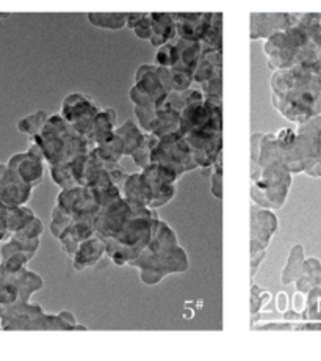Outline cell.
Segmentation results:
<instances>
[{
  "instance_id": "1",
  "label": "cell",
  "mask_w": 321,
  "mask_h": 361,
  "mask_svg": "<svg viewBox=\"0 0 321 361\" xmlns=\"http://www.w3.org/2000/svg\"><path fill=\"white\" fill-rule=\"evenodd\" d=\"M130 266L139 270V279L144 284L153 286L168 275L187 272L190 262L172 228L162 219H157L151 242Z\"/></svg>"
},
{
  "instance_id": "2",
  "label": "cell",
  "mask_w": 321,
  "mask_h": 361,
  "mask_svg": "<svg viewBox=\"0 0 321 361\" xmlns=\"http://www.w3.org/2000/svg\"><path fill=\"white\" fill-rule=\"evenodd\" d=\"M157 219H160L157 209L139 204L134 217L122 226L116 238L106 242L111 262L116 266H130L151 242Z\"/></svg>"
},
{
  "instance_id": "3",
  "label": "cell",
  "mask_w": 321,
  "mask_h": 361,
  "mask_svg": "<svg viewBox=\"0 0 321 361\" xmlns=\"http://www.w3.org/2000/svg\"><path fill=\"white\" fill-rule=\"evenodd\" d=\"M44 152V161L49 165L65 162L77 154H87L93 151L88 137L77 132L61 115L47 118L39 134L30 137Z\"/></svg>"
},
{
  "instance_id": "4",
  "label": "cell",
  "mask_w": 321,
  "mask_h": 361,
  "mask_svg": "<svg viewBox=\"0 0 321 361\" xmlns=\"http://www.w3.org/2000/svg\"><path fill=\"white\" fill-rule=\"evenodd\" d=\"M285 162L251 165L253 203L267 209H281L290 190L291 175Z\"/></svg>"
},
{
  "instance_id": "5",
  "label": "cell",
  "mask_w": 321,
  "mask_h": 361,
  "mask_svg": "<svg viewBox=\"0 0 321 361\" xmlns=\"http://www.w3.org/2000/svg\"><path fill=\"white\" fill-rule=\"evenodd\" d=\"M152 162L168 166V169L179 173L180 176L187 171L198 169L190 147H188L187 140L179 132L158 137L156 148L152 151L151 164Z\"/></svg>"
},
{
  "instance_id": "6",
  "label": "cell",
  "mask_w": 321,
  "mask_h": 361,
  "mask_svg": "<svg viewBox=\"0 0 321 361\" xmlns=\"http://www.w3.org/2000/svg\"><path fill=\"white\" fill-rule=\"evenodd\" d=\"M43 279L27 267L18 272H8L0 262V303L30 302V297L43 289Z\"/></svg>"
},
{
  "instance_id": "7",
  "label": "cell",
  "mask_w": 321,
  "mask_h": 361,
  "mask_svg": "<svg viewBox=\"0 0 321 361\" xmlns=\"http://www.w3.org/2000/svg\"><path fill=\"white\" fill-rule=\"evenodd\" d=\"M190 147L194 161L202 169H212L222 152V124H212L182 135Z\"/></svg>"
},
{
  "instance_id": "8",
  "label": "cell",
  "mask_w": 321,
  "mask_h": 361,
  "mask_svg": "<svg viewBox=\"0 0 321 361\" xmlns=\"http://www.w3.org/2000/svg\"><path fill=\"white\" fill-rule=\"evenodd\" d=\"M138 206V203H134V201L121 197L115 200L113 203L102 207L94 221L96 234L106 242L110 239H115L118 233L122 230V226L134 217Z\"/></svg>"
},
{
  "instance_id": "9",
  "label": "cell",
  "mask_w": 321,
  "mask_h": 361,
  "mask_svg": "<svg viewBox=\"0 0 321 361\" xmlns=\"http://www.w3.org/2000/svg\"><path fill=\"white\" fill-rule=\"evenodd\" d=\"M144 138V132L141 128H138L134 121H125L122 126L115 130V135L110 142L101 147H96L93 151L101 159L106 161L120 162L121 157L132 156L138 149Z\"/></svg>"
},
{
  "instance_id": "10",
  "label": "cell",
  "mask_w": 321,
  "mask_h": 361,
  "mask_svg": "<svg viewBox=\"0 0 321 361\" xmlns=\"http://www.w3.org/2000/svg\"><path fill=\"white\" fill-rule=\"evenodd\" d=\"M57 206L73 215V220L96 221L102 207L96 203L92 187L77 185L73 189L61 190L57 197Z\"/></svg>"
},
{
  "instance_id": "11",
  "label": "cell",
  "mask_w": 321,
  "mask_h": 361,
  "mask_svg": "<svg viewBox=\"0 0 321 361\" xmlns=\"http://www.w3.org/2000/svg\"><path fill=\"white\" fill-rule=\"evenodd\" d=\"M129 173H125L120 162L106 161L96 154L94 151L88 152L85 171H83L82 185L87 187H107V185H122Z\"/></svg>"
},
{
  "instance_id": "12",
  "label": "cell",
  "mask_w": 321,
  "mask_h": 361,
  "mask_svg": "<svg viewBox=\"0 0 321 361\" xmlns=\"http://www.w3.org/2000/svg\"><path fill=\"white\" fill-rule=\"evenodd\" d=\"M99 112L101 110L92 99L79 93L69 94L61 106V116L83 135L88 134L94 118L99 115Z\"/></svg>"
},
{
  "instance_id": "13",
  "label": "cell",
  "mask_w": 321,
  "mask_h": 361,
  "mask_svg": "<svg viewBox=\"0 0 321 361\" xmlns=\"http://www.w3.org/2000/svg\"><path fill=\"white\" fill-rule=\"evenodd\" d=\"M277 228L279 220L276 214L254 203L251 207V255L267 250Z\"/></svg>"
},
{
  "instance_id": "14",
  "label": "cell",
  "mask_w": 321,
  "mask_h": 361,
  "mask_svg": "<svg viewBox=\"0 0 321 361\" xmlns=\"http://www.w3.org/2000/svg\"><path fill=\"white\" fill-rule=\"evenodd\" d=\"M34 187L24 183L6 164H0V201L6 206L29 203Z\"/></svg>"
},
{
  "instance_id": "15",
  "label": "cell",
  "mask_w": 321,
  "mask_h": 361,
  "mask_svg": "<svg viewBox=\"0 0 321 361\" xmlns=\"http://www.w3.org/2000/svg\"><path fill=\"white\" fill-rule=\"evenodd\" d=\"M6 165H8L10 169L27 184L38 187L43 183L44 161L37 156H33L29 151L18 152V154L11 156Z\"/></svg>"
},
{
  "instance_id": "16",
  "label": "cell",
  "mask_w": 321,
  "mask_h": 361,
  "mask_svg": "<svg viewBox=\"0 0 321 361\" xmlns=\"http://www.w3.org/2000/svg\"><path fill=\"white\" fill-rule=\"evenodd\" d=\"M106 255H107L106 240L99 238L97 234H94L89 239L83 240L79 245V248H77V252L73 256L74 269L82 272V270H85L88 267H93Z\"/></svg>"
},
{
  "instance_id": "17",
  "label": "cell",
  "mask_w": 321,
  "mask_h": 361,
  "mask_svg": "<svg viewBox=\"0 0 321 361\" xmlns=\"http://www.w3.org/2000/svg\"><path fill=\"white\" fill-rule=\"evenodd\" d=\"M121 192L124 198L134 201V203L151 207L153 190L148 176H146L143 171L134 173V175H127V178H125V180L121 185Z\"/></svg>"
},
{
  "instance_id": "18",
  "label": "cell",
  "mask_w": 321,
  "mask_h": 361,
  "mask_svg": "<svg viewBox=\"0 0 321 361\" xmlns=\"http://www.w3.org/2000/svg\"><path fill=\"white\" fill-rule=\"evenodd\" d=\"M94 234H96V230H94L93 221L73 220V224L69 225L65 230V233H63L58 238L61 250L68 256H71V258H73L74 253L77 252V248H79L82 242L89 239Z\"/></svg>"
},
{
  "instance_id": "19",
  "label": "cell",
  "mask_w": 321,
  "mask_h": 361,
  "mask_svg": "<svg viewBox=\"0 0 321 361\" xmlns=\"http://www.w3.org/2000/svg\"><path fill=\"white\" fill-rule=\"evenodd\" d=\"M115 126H116V114L115 110L107 109L103 112H99L94 118L92 128L88 130V140L93 145V148L101 147V145H106L110 142L115 135Z\"/></svg>"
},
{
  "instance_id": "20",
  "label": "cell",
  "mask_w": 321,
  "mask_h": 361,
  "mask_svg": "<svg viewBox=\"0 0 321 361\" xmlns=\"http://www.w3.org/2000/svg\"><path fill=\"white\" fill-rule=\"evenodd\" d=\"M141 171L146 176H148L149 183L152 185V190H153V198H152L151 207H153V209H158V207H162L166 203H170V201L174 198V195H176V184L166 183L165 179L158 178L156 173H152L149 169H141Z\"/></svg>"
},
{
  "instance_id": "21",
  "label": "cell",
  "mask_w": 321,
  "mask_h": 361,
  "mask_svg": "<svg viewBox=\"0 0 321 361\" xmlns=\"http://www.w3.org/2000/svg\"><path fill=\"white\" fill-rule=\"evenodd\" d=\"M152 35L151 41L153 46H163L176 33V24L168 15H152Z\"/></svg>"
},
{
  "instance_id": "22",
  "label": "cell",
  "mask_w": 321,
  "mask_h": 361,
  "mask_svg": "<svg viewBox=\"0 0 321 361\" xmlns=\"http://www.w3.org/2000/svg\"><path fill=\"white\" fill-rule=\"evenodd\" d=\"M34 217H37V215H34V212L30 209V207H27L25 204L8 207V217H6V225H8L10 234L13 235L15 233L23 230V228L29 225Z\"/></svg>"
},
{
  "instance_id": "23",
  "label": "cell",
  "mask_w": 321,
  "mask_h": 361,
  "mask_svg": "<svg viewBox=\"0 0 321 361\" xmlns=\"http://www.w3.org/2000/svg\"><path fill=\"white\" fill-rule=\"evenodd\" d=\"M51 176L61 190L73 189V187L80 185L77 183L71 165H69V161L51 165Z\"/></svg>"
},
{
  "instance_id": "24",
  "label": "cell",
  "mask_w": 321,
  "mask_h": 361,
  "mask_svg": "<svg viewBox=\"0 0 321 361\" xmlns=\"http://www.w3.org/2000/svg\"><path fill=\"white\" fill-rule=\"evenodd\" d=\"M301 266H303V247L295 245L290 250L287 266H285L282 272V283L290 284L293 281H296L299 279V274H301L299 272V270H301Z\"/></svg>"
},
{
  "instance_id": "25",
  "label": "cell",
  "mask_w": 321,
  "mask_h": 361,
  "mask_svg": "<svg viewBox=\"0 0 321 361\" xmlns=\"http://www.w3.org/2000/svg\"><path fill=\"white\" fill-rule=\"evenodd\" d=\"M158 142V137L156 134H151V132H146L144 138L141 145H139L138 149L132 154V161H134L139 169H144L151 164V157H152V151L156 148V145Z\"/></svg>"
},
{
  "instance_id": "26",
  "label": "cell",
  "mask_w": 321,
  "mask_h": 361,
  "mask_svg": "<svg viewBox=\"0 0 321 361\" xmlns=\"http://www.w3.org/2000/svg\"><path fill=\"white\" fill-rule=\"evenodd\" d=\"M46 121H47V115L44 112H37L23 118V120L18 123V129L25 135L34 137L37 134H39L41 129L44 128Z\"/></svg>"
},
{
  "instance_id": "27",
  "label": "cell",
  "mask_w": 321,
  "mask_h": 361,
  "mask_svg": "<svg viewBox=\"0 0 321 361\" xmlns=\"http://www.w3.org/2000/svg\"><path fill=\"white\" fill-rule=\"evenodd\" d=\"M93 190V195L96 203L99 204L101 207H106L107 204L113 203L115 200L121 198L122 197V192H121V187L120 185H107V187H94Z\"/></svg>"
},
{
  "instance_id": "28",
  "label": "cell",
  "mask_w": 321,
  "mask_h": 361,
  "mask_svg": "<svg viewBox=\"0 0 321 361\" xmlns=\"http://www.w3.org/2000/svg\"><path fill=\"white\" fill-rule=\"evenodd\" d=\"M71 224H73V215H69L68 212L63 211L61 207L55 206L51 215V231L55 238L58 239Z\"/></svg>"
},
{
  "instance_id": "29",
  "label": "cell",
  "mask_w": 321,
  "mask_h": 361,
  "mask_svg": "<svg viewBox=\"0 0 321 361\" xmlns=\"http://www.w3.org/2000/svg\"><path fill=\"white\" fill-rule=\"evenodd\" d=\"M127 15H89V19L92 23L99 25V27H106V29H121V27L125 24V19H127Z\"/></svg>"
},
{
  "instance_id": "30",
  "label": "cell",
  "mask_w": 321,
  "mask_h": 361,
  "mask_svg": "<svg viewBox=\"0 0 321 361\" xmlns=\"http://www.w3.org/2000/svg\"><path fill=\"white\" fill-rule=\"evenodd\" d=\"M270 298H271V294L268 290H263L253 281V286H251V312H253V316H256L257 312L262 311L265 305L270 302Z\"/></svg>"
},
{
  "instance_id": "31",
  "label": "cell",
  "mask_w": 321,
  "mask_h": 361,
  "mask_svg": "<svg viewBox=\"0 0 321 361\" xmlns=\"http://www.w3.org/2000/svg\"><path fill=\"white\" fill-rule=\"evenodd\" d=\"M44 231V225L38 217H34L29 225L24 226L23 230L15 233L13 235L15 238H23V239H33V238H41V234Z\"/></svg>"
},
{
  "instance_id": "32",
  "label": "cell",
  "mask_w": 321,
  "mask_h": 361,
  "mask_svg": "<svg viewBox=\"0 0 321 361\" xmlns=\"http://www.w3.org/2000/svg\"><path fill=\"white\" fill-rule=\"evenodd\" d=\"M265 259V250L263 252H259L256 255H251V280L254 281V276L257 274V269H259L260 264L263 262Z\"/></svg>"
},
{
  "instance_id": "33",
  "label": "cell",
  "mask_w": 321,
  "mask_h": 361,
  "mask_svg": "<svg viewBox=\"0 0 321 361\" xmlns=\"http://www.w3.org/2000/svg\"><path fill=\"white\" fill-rule=\"evenodd\" d=\"M287 297L289 295L284 294V293H279L277 294V297H276V308H277V311L285 312V311L289 310V298Z\"/></svg>"
},
{
  "instance_id": "34",
  "label": "cell",
  "mask_w": 321,
  "mask_h": 361,
  "mask_svg": "<svg viewBox=\"0 0 321 361\" xmlns=\"http://www.w3.org/2000/svg\"><path fill=\"white\" fill-rule=\"evenodd\" d=\"M293 305H295V311H303V308H304V297H303V293H299L298 290V294L293 297Z\"/></svg>"
},
{
  "instance_id": "35",
  "label": "cell",
  "mask_w": 321,
  "mask_h": 361,
  "mask_svg": "<svg viewBox=\"0 0 321 361\" xmlns=\"http://www.w3.org/2000/svg\"><path fill=\"white\" fill-rule=\"evenodd\" d=\"M285 321L287 322H290V321H299V319H301V314H299V312L296 311V312H285Z\"/></svg>"
},
{
  "instance_id": "36",
  "label": "cell",
  "mask_w": 321,
  "mask_h": 361,
  "mask_svg": "<svg viewBox=\"0 0 321 361\" xmlns=\"http://www.w3.org/2000/svg\"><path fill=\"white\" fill-rule=\"evenodd\" d=\"M8 15H0V18H6Z\"/></svg>"
}]
</instances>
